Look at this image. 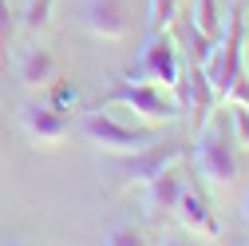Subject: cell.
I'll list each match as a JSON object with an SVG mask.
<instances>
[{"label": "cell", "instance_id": "5bb4252c", "mask_svg": "<svg viewBox=\"0 0 249 246\" xmlns=\"http://www.w3.org/2000/svg\"><path fill=\"white\" fill-rule=\"evenodd\" d=\"M52 8H55V0H28V8L20 12V28L24 32H44V28L52 24Z\"/></svg>", "mask_w": 249, "mask_h": 246}, {"label": "cell", "instance_id": "3957f363", "mask_svg": "<svg viewBox=\"0 0 249 246\" xmlns=\"http://www.w3.org/2000/svg\"><path fill=\"white\" fill-rule=\"evenodd\" d=\"M75 131L99 151H111V155H127V151H139L146 143H154V131L150 127H123L115 123L103 107H87L75 123Z\"/></svg>", "mask_w": 249, "mask_h": 246}, {"label": "cell", "instance_id": "8fae6325", "mask_svg": "<svg viewBox=\"0 0 249 246\" xmlns=\"http://www.w3.org/2000/svg\"><path fill=\"white\" fill-rule=\"evenodd\" d=\"M16 76H20V83H24L28 91L48 87V83L59 76V60H55L48 48H40V44H28V48H20V56H16Z\"/></svg>", "mask_w": 249, "mask_h": 246}, {"label": "cell", "instance_id": "6da1fadb", "mask_svg": "<svg viewBox=\"0 0 249 246\" xmlns=\"http://www.w3.org/2000/svg\"><path fill=\"white\" fill-rule=\"evenodd\" d=\"M194 163L198 171L217 183V187H230V183L241 175V163H237V139H233V123H230V111L217 103V111L210 115V123L198 131V143H194Z\"/></svg>", "mask_w": 249, "mask_h": 246}, {"label": "cell", "instance_id": "30bf717a", "mask_svg": "<svg viewBox=\"0 0 249 246\" xmlns=\"http://www.w3.org/2000/svg\"><path fill=\"white\" fill-rule=\"evenodd\" d=\"M186 107H190V123H194V131H202L210 115L217 111V96H213V83L206 76L202 64H190L186 60Z\"/></svg>", "mask_w": 249, "mask_h": 246}, {"label": "cell", "instance_id": "2e32d148", "mask_svg": "<svg viewBox=\"0 0 249 246\" xmlns=\"http://www.w3.org/2000/svg\"><path fill=\"white\" fill-rule=\"evenodd\" d=\"M12 36H16V16L8 12V0H0V72H8Z\"/></svg>", "mask_w": 249, "mask_h": 246}, {"label": "cell", "instance_id": "52a82bcc", "mask_svg": "<svg viewBox=\"0 0 249 246\" xmlns=\"http://www.w3.org/2000/svg\"><path fill=\"white\" fill-rule=\"evenodd\" d=\"M20 127L32 147H59L71 135V119L48 103H24L20 107Z\"/></svg>", "mask_w": 249, "mask_h": 246}, {"label": "cell", "instance_id": "ac0fdd59", "mask_svg": "<svg viewBox=\"0 0 249 246\" xmlns=\"http://www.w3.org/2000/svg\"><path fill=\"white\" fill-rule=\"evenodd\" d=\"M226 111H230V123H233V139L249 147V107L245 103H226Z\"/></svg>", "mask_w": 249, "mask_h": 246}, {"label": "cell", "instance_id": "277c9868", "mask_svg": "<svg viewBox=\"0 0 249 246\" xmlns=\"http://www.w3.org/2000/svg\"><path fill=\"white\" fill-rule=\"evenodd\" d=\"M111 103H123V107H131L135 115H142L146 123H170L174 115H178V107L162 96L154 83H146V80H115L111 83V91L107 96H99L91 107H111Z\"/></svg>", "mask_w": 249, "mask_h": 246}, {"label": "cell", "instance_id": "e0dca14e", "mask_svg": "<svg viewBox=\"0 0 249 246\" xmlns=\"http://www.w3.org/2000/svg\"><path fill=\"white\" fill-rule=\"evenodd\" d=\"M103 242H111V246H142L146 238H142V230H139V226L123 223V226H111V230L103 234Z\"/></svg>", "mask_w": 249, "mask_h": 246}, {"label": "cell", "instance_id": "5b68a950", "mask_svg": "<svg viewBox=\"0 0 249 246\" xmlns=\"http://www.w3.org/2000/svg\"><path fill=\"white\" fill-rule=\"evenodd\" d=\"M182 72H186L182 52H178V44H174V36H170V28H166V32H150V36H146V48H142V56H139V68H131L127 80H146V83L178 87V83H182Z\"/></svg>", "mask_w": 249, "mask_h": 246}, {"label": "cell", "instance_id": "9c48e42d", "mask_svg": "<svg viewBox=\"0 0 249 246\" xmlns=\"http://www.w3.org/2000/svg\"><path fill=\"white\" fill-rule=\"evenodd\" d=\"M174 214L182 219V226L190 230V234H202V238H217V234H222L217 214H213V203H210V195L202 187H186Z\"/></svg>", "mask_w": 249, "mask_h": 246}, {"label": "cell", "instance_id": "7a4b0ae2", "mask_svg": "<svg viewBox=\"0 0 249 246\" xmlns=\"http://www.w3.org/2000/svg\"><path fill=\"white\" fill-rule=\"evenodd\" d=\"M186 147L182 139H154V143H146V147H139V151H127V155H115V159H107V163H99V171L107 175V183L115 191H123V187H142V183H150L159 171H166L170 163H178L182 155H186Z\"/></svg>", "mask_w": 249, "mask_h": 246}, {"label": "cell", "instance_id": "ba28073f", "mask_svg": "<svg viewBox=\"0 0 249 246\" xmlns=\"http://www.w3.org/2000/svg\"><path fill=\"white\" fill-rule=\"evenodd\" d=\"M182 191H186V179L170 163L166 171H159L150 183H142V206H146V214H154V219H170V214L178 210Z\"/></svg>", "mask_w": 249, "mask_h": 246}, {"label": "cell", "instance_id": "4fadbf2b", "mask_svg": "<svg viewBox=\"0 0 249 246\" xmlns=\"http://www.w3.org/2000/svg\"><path fill=\"white\" fill-rule=\"evenodd\" d=\"M202 32L210 36V40H222V8H217V0H194V16H190Z\"/></svg>", "mask_w": 249, "mask_h": 246}, {"label": "cell", "instance_id": "d6986e66", "mask_svg": "<svg viewBox=\"0 0 249 246\" xmlns=\"http://www.w3.org/2000/svg\"><path fill=\"white\" fill-rule=\"evenodd\" d=\"M241 219H245V226H249V191H245V199H241Z\"/></svg>", "mask_w": 249, "mask_h": 246}, {"label": "cell", "instance_id": "9a60e30c", "mask_svg": "<svg viewBox=\"0 0 249 246\" xmlns=\"http://www.w3.org/2000/svg\"><path fill=\"white\" fill-rule=\"evenodd\" d=\"M178 16H182V0H150V20H146V28H150V32H166Z\"/></svg>", "mask_w": 249, "mask_h": 246}, {"label": "cell", "instance_id": "8992f818", "mask_svg": "<svg viewBox=\"0 0 249 246\" xmlns=\"http://www.w3.org/2000/svg\"><path fill=\"white\" fill-rule=\"evenodd\" d=\"M75 20L95 40H107V44H123L131 36V16H127L123 0H79Z\"/></svg>", "mask_w": 249, "mask_h": 246}, {"label": "cell", "instance_id": "7c38bea8", "mask_svg": "<svg viewBox=\"0 0 249 246\" xmlns=\"http://www.w3.org/2000/svg\"><path fill=\"white\" fill-rule=\"evenodd\" d=\"M48 107H55V111H71L75 103H79V83H75V76H55L48 87Z\"/></svg>", "mask_w": 249, "mask_h": 246}]
</instances>
